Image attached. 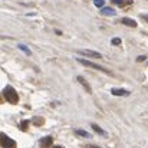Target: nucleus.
<instances>
[{
  "mask_svg": "<svg viewBox=\"0 0 148 148\" xmlns=\"http://www.w3.org/2000/svg\"><path fill=\"white\" fill-rule=\"evenodd\" d=\"M88 148H101V147H98V145H88Z\"/></svg>",
  "mask_w": 148,
  "mask_h": 148,
  "instance_id": "nucleus-19",
  "label": "nucleus"
},
{
  "mask_svg": "<svg viewBox=\"0 0 148 148\" xmlns=\"http://www.w3.org/2000/svg\"><path fill=\"white\" fill-rule=\"evenodd\" d=\"M122 23H124L125 26L137 27V22H135V20H132V19H128V17H124V19H122Z\"/></svg>",
  "mask_w": 148,
  "mask_h": 148,
  "instance_id": "nucleus-9",
  "label": "nucleus"
},
{
  "mask_svg": "<svg viewBox=\"0 0 148 148\" xmlns=\"http://www.w3.org/2000/svg\"><path fill=\"white\" fill-rule=\"evenodd\" d=\"M27 124H29V121H23L22 122V130H26L27 128Z\"/></svg>",
  "mask_w": 148,
  "mask_h": 148,
  "instance_id": "nucleus-16",
  "label": "nucleus"
},
{
  "mask_svg": "<svg viewBox=\"0 0 148 148\" xmlns=\"http://www.w3.org/2000/svg\"><path fill=\"white\" fill-rule=\"evenodd\" d=\"M53 148H63V147H60V145H56V147H53Z\"/></svg>",
  "mask_w": 148,
  "mask_h": 148,
  "instance_id": "nucleus-20",
  "label": "nucleus"
},
{
  "mask_svg": "<svg viewBox=\"0 0 148 148\" xmlns=\"http://www.w3.org/2000/svg\"><path fill=\"white\" fill-rule=\"evenodd\" d=\"M111 43H112L114 46H118V45H121V39H119V38H114V39L111 40Z\"/></svg>",
  "mask_w": 148,
  "mask_h": 148,
  "instance_id": "nucleus-13",
  "label": "nucleus"
},
{
  "mask_svg": "<svg viewBox=\"0 0 148 148\" xmlns=\"http://www.w3.org/2000/svg\"><path fill=\"white\" fill-rule=\"evenodd\" d=\"M143 60H145V56H138L137 58V62H143Z\"/></svg>",
  "mask_w": 148,
  "mask_h": 148,
  "instance_id": "nucleus-17",
  "label": "nucleus"
},
{
  "mask_svg": "<svg viewBox=\"0 0 148 148\" xmlns=\"http://www.w3.org/2000/svg\"><path fill=\"white\" fill-rule=\"evenodd\" d=\"M141 17H143V19H144V20H148V16H147V14H143V16H141Z\"/></svg>",
  "mask_w": 148,
  "mask_h": 148,
  "instance_id": "nucleus-18",
  "label": "nucleus"
},
{
  "mask_svg": "<svg viewBox=\"0 0 148 148\" xmlns=\"http://www.w3.org/2000/svg\"><path fill=\"white\" fill-rule=\"evenodd\" d=\"M101 14H103V16H115L116 10H114L112 7H102L101 9Z\"/></svg>",
  "mask_w": 148,
  "mask_h": 148,
  "instance_id": "nucleus-6",
  "label": "nucleus"
},
{
  "mask_svg": "<svg viewBox=\"0 0 148 148\" xmlns=\"http://www.w3.org/2000/svg\"><path fill=\"white\" fill-rule=\"evenodd\" d=\"M52 137H45L40 140V148H48L49 145H52Z\"/></svg>",
  "mask_w": 148,
  "mask_h": 148,
  "instance_id": "nucleus-8",
  "label": "nucleus"
},
{
  "mask_svg": "<svg viewBox=\"0 0 148 148\" xmlns=\"http://www.w3.org/2000/svg\"><path fill=\"white\" fill-rule=\"evenodd\" d=\"M91 127H92V130H94L95 132H98L99 135H105V131H103V130H102L99 125H97V124H92Z\"/></svg>",
  "mask_w": 148,
  "mask_h": 148,
  "instance_id": "nucleus-10",
  "label": "nucleus"
},
{
  "mask_svg": "<svg viewBox=\"0 0 148 148\" xmlns=\"http://www.w3.org/2000/svg\"><path fill=\"white\" fill-rule=\"evenodd\" d=\"M3 97H4V99H6L7 102H10V103H17V102H19V95H17V92H16L12 86H6V88L3 89Z\"/></svg>",
  "mask_w": 148,
  "mask_h": 148,
  "instance_id": "nucleus-1",
  "label": "nucleus"
},
{
  "mask_svg": "<svg viewBox=\"0 0 148 148\" xmlns=\"http://www.w3.org/2000/svg\"><path fill=\"white\" fill-rule=\"evenodd\" d=\"M112 92V95H115V97H127V95H130V91H125V89H112L111 91Z\"/></svg>",
  "mask_w": 148,
  "mask_h": 148,
  "instance_id": "nucleus-7",
  "label": "nucleus"
},
{
  "mask_svg": "<svg viewBox=\"0 0 148 148\" xmlns=\"http://www.w3.org/2000/svg\"><path fill=\"white\" fill-rule=\"evenodd\" d=\"M76 62L82 63L84 66H88V68H94V69H97V71H101V72H105V73H109V75H111V72H109V71H106L105 68H102V66H99V65H95V63H92V62H89V60H86V59H81V58H76Z\"/></svg>",
  "mask_w": 148,
  "mask_h": 148,
  "instance_id": "nucleus-2",
  "label": "nucleus"
},
{
  "mask_svg": "<svg viewBox=\"0 0 148 148\" xmlns=\"http://www.w3.org/2000/svg\"><path fill=\"white\" fill-rule=\"evenodd\" d=\"M114 4H118V6H124V4H127V1H122V0H114Z\"/></svg>",
  "mask_w": 148,
  "mask_h": 148,
  "instance_id": "nucleus-15",
  "label": "nucleus"
},
{
  "mask_svg": "<svg viewBox=\"0 0 148 148\" xmlns=\"http://www.w3.org/2000/svg\"><path fill=\"white\" fill-rule=\"evenodd\" d=\"M17 48L20 50H23L25 53H27V55H32V52H30V49L27 48V46H25V45H17Z\"/></svg>",
  "mask_w": 148,
  "mask_h": 148,
  "instance_id": "nucleus-11",
  "label": "nucleus"
},
{
  "mask_svg": "<svg viewBox=\"0 0 148 148\" xmlns=\"http://www.w3.org/2000/svg\"><path fill=\"white\" fill-rule=\"evenodd\" d=\"M76 134H78V135H81V137H85V138H89V134H88L86 131H84V130H76Z\"/></svg>",
  "mask_w": 148,
  "mask_h": 148,
  "instance_id": "nucleus-12",
  "label": "nucleus"
},
{
  "mask_svg": "<svg viewBox=\"0 0 148 148\" xmlns=\"http://www.w3.org/2000/svg\"><path fill=\"white\" fill-rule=\"evenodd\" d=\"M94 4H95L97 7H102V6L105 4V0H95V1H94Z\"/></svg>",
  "mask_w": 148,
  "mask_h": 148,
  "instance_id": "nucleus-14",
  "label": "nucleus"
},
{
  "mask_svg": "<svg viewBox=\"0 0 148 148\" xmlns=\"http://www.w3.org/2000/svg\"><path fill=\"white\" fill-rule=\"evenodd\" d=\"M1 147L3 148H16V141L9 138L6 134H1Z\"/></svg>",
  "mask_w": 148,
  "mask_h": 148,
  "instance_id": "nucleus-3",
  "label": "nucleus"
},
{
  "mask_svg": "<svg viewBox=\"0 0 148 148\" xmlns=\"http://www.w3.org/2000/svg\"><path fill=\"white\" fill-rule=\"evenodd\" d=\"M79 55H84V56H88V58H94V59H101L102 55L99 52H95V50H89V49H79L78 50Z\"/></svg>",
  "mask_w": 148,
  "mask_h": 148,
  "instance_id": "nucleus-4",
  "label": "nucleus"
},
{
  "mask_svg": "<svg viewBox=\"0 0 148 148\" xmlns=\"http://www.w3.org/2000/svg\"><path fill=\"white\" fill-rule=\"evenodd\" d=\"M76 79H78V82H79V84H81L85 89H86V92H88V94H92V88H91V85L86 82V79H85L84 76H78Z\"/></svg>",
  "mask_w": 148,
  "mask_h": 148,
  "instance_id": "nucleus-5",
  "label": "nucleus"
}]
</instances>
